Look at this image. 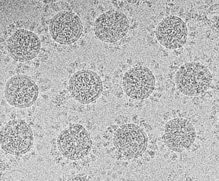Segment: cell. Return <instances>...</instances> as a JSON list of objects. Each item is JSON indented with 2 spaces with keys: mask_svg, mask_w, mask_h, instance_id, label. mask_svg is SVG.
Here are the masks:
<instances>
[{
  "mask_svg": "<svg viewBox=\"0 0 219 181\" xmlns=\"http://www.w3.org/2000/svg\"><path fill=\"white\" fill-rule=\"evenodd\" d=\"M209 70L198 62L186 63L177 72L175 82L177 89L189 96H199L207 91L212 82Z\"/></svg>",
  "mask_w": 219,
  "mask_h": 181,
  "instance_id": "6da1fadb",
  "label": "cell"
},
{
  "mask_svg": "<svg viewBox=\"0 0 219 181\" xmlns=\"http://www.w3.org/2000/svg\"><path fill=\"white\" fill-rule=\"evenodd\" d=\"M39 90L37 85L29 76L20 74L14 75L6 82L4 93L10 105L25 108L32 106L38 98Z\"/></svg>",
  "mask_w": 219,
  "mask_h": 181,
  "instance_id": "7a4b0ae2",
  "label": "cell"
},
{
  "mask_svg": "<svg viewBox=\"0 0 219 181\" xmlns=\"http://www.w3.org/2000/svg\"><path fill=\"white\" fill-rule=\"evenodd\" d=\"M69 89L73 98L80 103L90 104L100 96L103 85L99 76L95 72L82 69L74 73L69 81Z\"/></svg>",
  "mask_w": 219,
  "mask_h": 181,
  "instance_id": "3957f363",
  "label": "cell"
},
{
  "mask_svg": "<svg viewBox=\"0 0 219 181\" xmlns=\"http://www.w3.org/2000/svg\"><path fill=\"white\" fill-rule=\"evenodd\" d=\"M52 38L58 43L68 45L81 37L84 27L81 19L75 13L70 11H60L51 19L49 25Z\"/></svg>",
  "mask_w": 219,
  "mask_h": 181,
  "instance_id": "277c9868",
  "label": "cell"
},
{
  "mask_svg": "<svg viewBox=\"0 0 219 181\" xmlns=\"http://www.w3.org/2000/svg\"><path fill=\"white\" fill-rule=\"evenodd\" d=\"M129 22L122 13L115 10H109L100 15L94 25V31L100 41L113 43L122 38L127 33Z\"/></svg>",
  "mask_w": 219,
  "mask_h": 181,
  "instance_id": "5b68a950",
  "label": "cell"
},
{
  "mask_svg": "<svg viewBox=\"0 0 219 181\" xmlns=\"http://www.w3.org/2000/svg\"><path fill=\"white\" fill-rule=\"evenodd\" d=\"M147 142L145 132L140 126L133 124L122 125L116 131L114 139L117 149L130 159L142 155L146 149Z\"/></svg>",
  "mask_w": 219,
  "mask_h": 181,
  "instance_id": "8992f818",
  "label": "cell"
},
{
  "mask_svg": "<svg viewBox=\"0 0 219 181\" xmlns=\"http://www.w3.org/2000/svg\"><path fill=\"white\" fill-rule=\"evenodd\" d=\"M156 80L152 71L144 66L134 67L124 74L122 86L126 94L130 98L142 100L148 98L153 92Z\"/></svg>",
  "mask_w": 219,
  "mask_h": 181,
  "instance_id": "52a82bcc",
  "label": "cell"
},
{
  "mask_svg": "<svg viewBox=\"0 0 219 181\" xmlns=\"http://www.w3.org/2000/svg\"><path fill=\"white\" fill-rule=\"evenodd\" d=\"M7 44L11 57L16 61L21 62L36 57L41 46L38 36L33 32L25 29L16 30L8 39Z\"/></svg>",
  "mask_w": 219,
  "mask_h": 181,
  "instance_id": "ba28073f",
  "label": "cell"
},
{
  "mask_svg": "<svg viewBox=\"0 0 219 181\" xmlns=\"http://www.w3.org/2000/svg\"><path fill=\"white\" fill-rule=\"evenodd\" d=\"M59 144L66 157L72 160L82 158L91 150L92 141L88 133L78 124L72 125L61 134Z\"/></svg>",
  "mask_w": 219,
  "mask_h": 181,
  "instance_id": "9c48e42d",
  "label": "cell"
},
{
  "mask_svg": "<svg viewBox=\"0 0 219 181\" xmlns=\"http://www.w3.org/2000/svg\"><path fill=\"white\" fill-rule=\"evenodd\" d=\"M188 32L186 23L181 18L175 15L163 19L157 26L155 31L159 42L170 49L183 46L187 41Z\"/></svg>",
  "mask_w": 219,
  "mask_h": 181,
  "instance_id": "30bf717a",
  "label": "cell"
},
{
  "mask_svg": "<svg viewBox=\"0 0 219 181\" xmlns=\"http://www.w3.org/2000/svg\"><path fill=\"white\" fill-rule=\"evenodd\" d=\"M38 86L41 92L47 91L50 87L49 80L47 78L42 79L39 81Z\"/></svg>",
  "mask_w": 219,
  "mask_h": 181,
  "instance_id": "8fae6325",
  "label": "cell"
}]
</instances>
